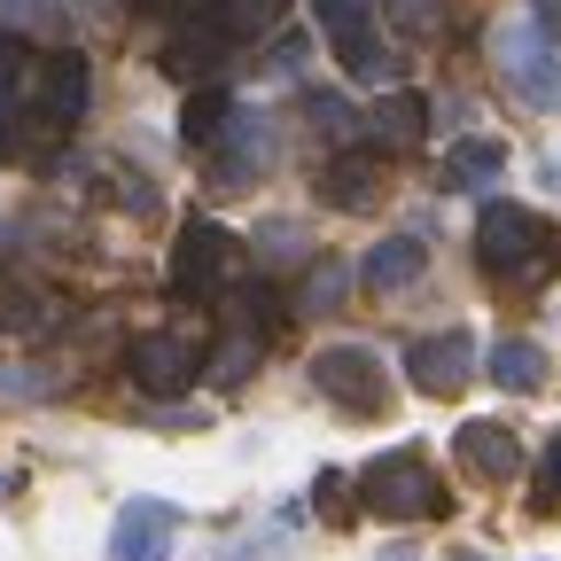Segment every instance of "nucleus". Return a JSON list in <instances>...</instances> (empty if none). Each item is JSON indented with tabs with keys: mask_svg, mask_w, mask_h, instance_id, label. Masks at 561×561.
I'll list each match as a JSON object with an SVG mask.
<instances>
[{
	"mask_svg": "<svg viewBox=\"0 0 561 561\" xmlns=\"http://www.w3.org/2000/svg\"><path fill=\"white\" fill-rule=\"evenodd\" d=\"M305 55H312V39H305V32H280V39H273V62H265V70H280V79H289V70H305Z\"/></svg>",
	"mask_w": 561,
	"mask_h": 561,
	"instance_id": "5701e85b",
	"label": "nucleus"
},
{
	"mask_svg": "<svg viewBox=\"0 0 561 561\" xmlns=\"http://www.w3.org/2000/svg\"><path fill=\"white\" fill-rule=\"evenodd\" d=\"M343 289H351V265H335V257H328V265H312L305 297H297V312H328V305H335Z\"/></svg>",
	"mask_w": 561,
	"mask_h": 561,
	"instance_id": "412c9836",
	"label": "nucleus"
},
{
	"mask_svg": "<svg viewBox=\"0 0 561 561\" xmlns=\"http://www.w3.org/2000/svg\"><path fill=\"white\" fill-rule=\"evenodd\" d=\"M125 375H133L140 390L172 398V390H187L203 367H195V343H187V335H133V343H125Z\"/></svg>",
	"mask_w": 561,
	"mask_h": 561,
	"instance_id": "1a4fd4ad",
	"label": "nucleus"
},
{
	"mask_svg": "<svg viewBox=\"0 0 561 561\" xmlns=\"http://www.w3.org/2000/svg\"><path fill=\"white\" fill-rule=\"evenodd\" d=\"M343 491H351V483L328 468V476H320V515H328V523H343V515H351V507H343Z\"/></svg>",
	"mask_w": 561,
	"mask_h": 561,
	"instance_id": "393cba45",
	"label": "nucleus"
},
{
	"mask_svg": "<svg viewBox=\"0 0 561 561\" xmlns=\"http://www.w3.org/2000/svg\"><path fill=\"white\" fill-rule=\"evenodd\" d=\"M320 24H328V39H335V55H343L351 79H367V87L390 79V47L367 24V0H320Z\"/></svg>",
	"mask_w": 561,
	"mask_h": 561,
	"instance_id": "39448f33",
	"label": "nucleus"
},
{
	"mask_svg": "<svg viewBox=\"0 0 561 561\" xmlns=\"http://www.w3.org/2000/svg\"><path fill=\"white\" fill-rule=\"evenodd\" d=\"M453 561H483V553H453Z\"/></svg>",
	"mask_w": 561,
	"mask_h": 561,
	"instance_id": "bb28decb",
	"label": "nucleus"
},
{
	"mask_svg": "<svg viewBox=\"0 0 561 561\" xmlns=\"http://www.w3.org/2000/svg\"><path fill=\"white\" fill-rule=\"evenodd\" d=\"M257 351H265V328L250 320L242 335H227V343H219V359H210V382H250V367H257Z\"/></svg>",
	"mask_w": 561,
	"mask_h": 561,
	"instance_id": "6ab92c4d",
	"label": "nucleus"
},
{
	"mask_svg": "<svg viewBox=\"0 0 561 561\" xmlns=\"http://www.w3.org/2000/svg\"><path fill=\"white\" fill-rule=\"evenodd\" d=\"M210 24H219L227 39H257V32L280 24V0H219V9H210Z\"/></svg>",
	"mask_w": 561,
	"mask_h": 561,
	"instance_id": "a211bd4d",
	"label": "nucleus"
},
{
	"mask_svg": "<svg viewBox=\"0 0 561 561\" xmlns=\"http://www.w3.org/2000/svg\"><path fill=\"white\" fill-rule=\"evenodd\" d=\"M538 507L561 515V437H546V453H538Z\"/></svg>",
	"mask_w": 561,
	"mask_h": 561,
	"instance_id": "4be33fe9",
	"label": "nucleus"
},
{
	"mask_svg": "<svg viewBox=\"0 0 561 561\" xmlns=\"http://www.w3.org/2000/svg\"><path fill=\"white\" fill-rule=\"evenodd\" d=\"M312 382L343 413H382L390 405V375H382V359H375L367 343H328L320 359H312Z\"/></svg>",
	"mask_w": 561,
	"mask_h": 561,
	"instance_id": "7ed1b4c3",
	"label": "nucleus"
},
{
	"mask_svg": "<svg viewBox=\"0 0 561 561\" xmlns=\"http://www.w3.org/2000/svg\"><path fill=\"white\" fill-rule=\"evenodd\" d=\"M219 55H227V32L210 24V16H187V24L172 32V47H164V70H172V79H203Z\"/></svg>",
	"mask_w": 561,
	"mask_h": 561,
	"instance_id": "4468645a",
	"label": "nucleus"
},
{
	"mask_svg": "<svg viewBox=\"0 0 561 561\" xmlns=\"http://www.w3.org/2000/svg\"><path fill=\"white\" fill-rule=\"evenodd\" d=\"M320 195L335 210H375L382 203V157H335L328 180H320Z\"/></svg>",
	"mask_w": 561,
	"mask_h": 561,
	"instance_id": "f8f14e48",
	"label": "nucleus"
},
{
	"mask_svg": "<svg viewBox=\"0 0 561 561\" xmlns=\"http://www.w3.org/2000/svg\"><path fill=\"white\" fill-rule=\"evenodd\" d=\"M359 280L375 297H398V289H413L421 280V242L413 234H390V242H375L367 250V265H359Z\"/></svg>",
	"mask_w": 561,
	"mask_h": 561,
	"instance_id": "ddd939ff",
	"label": "nucleus"
},
{
	"mask_svg": "<svg viewBox=\"0 0 561 561\" xmlns=\"http://www.w3.org/2000/svg\"><path fill=\"white\" fill-rule=\"evenodd\" d=\"M421 125H430V102H421V94H382L375 110H367V140H375V149H413V140H421Z\"/></svg>",
	"mask_w": 561,
	"mask_h": 561,
	"instance_id": "9b49d317",
	"label": "nucleus"
},
{
	"mask_svg": "<svg viewBox=\"0 0 561 561\" xmlns=\"http://www.w3.org/2000/svg\"><path fill=\"white\" fill-rule=\"evenodd\" d=\"M405 375L430 390V398H453L468 375H476V335L468 328H445V335H413L405 351Z\"/></svg>",
	"mask_w": 561,
	"mask_h": 561,
	"instance_id": "423d86ee",
	"label": "nucleus"
},
{
	"mask_svg": "<svg viewBox=\"0 0 561 561\" xmlns=\"http://www.w3.org/2000/svg\"><path fill=\"white\" fill-rule=\"evenodd\" d=\"M227 117H234L227 87H195V94H187V117H180V125H187V140H210V133H219Z\"/></svg>",
	"mask_w": 561,
	"mask_h": 561,
	"instance_id": "aec40b11",
	"label": "nucleus"
},
{
	"mask_svg": "<svg viewBox=\"0 0 561 561\" xmlns=\"http://www.w3.org/2000/svg\"><path fill=\"white\" fill-rule=\"evenodd\" d=\"M476 265L491 280H507V289H538V280L561 265V234L538 219L523 203H483L476 219Z\"/></svg>",
	"mask_w": 561,
	"mask_h": 561,
	"instance_id": "f257e3e1",
	"label": "nucleus"
},
{
	"mask_svg": "<svg viewBox=\"0 0 561 561\" xmlns=\"http://www.w3.org/2000/svg\"><path fill=\"white\" fill-rule=\"evenodd\" d=\"M500 164H507L500 140H460L453 164H445V180H453V187H491V180H500Z\"/></svg>",
	"mask_w": 561,
	"mask_h": 561,
	"instance_id": "f3484780",
	"label": "nucleus"
},
{
	"mask_svg": "<svg viewBox=\"0 0 561 561\" xmlns=\"http://www.w3.org/2000/svg\"><path fill=\"white\" fill-rule=\"evenodd\" d=\"M359 500L382 515V523H437L453 500H445V483H437V468L421 460L413 445H398V453H375L367 468H359Z\"/></svg>",
	"mask_w": 561,
	"mask_h": 561,
	"instance_id": "f03ea898",
	"label": "nucleus"
},
{
	"mask_svg": "<svg viewBox=\"0 0 561 561\" xmlns=\"http://www.w3.org/2000/svg\"><path fill=\"white\" fill-rule=\"evenodd\" d=\"M305 110H312V117H320V133H351V110H343V102H335V94H312V102H305Z\"/></svg>",
	"mask_w": 561,
	"mask_h": 561,
	"instance_id": "b1692460",
	"label": "nucleus"
},
{
	"mask_svg": "<svg viewBox=\"0 0 561 561\" xmlns=\"http://www.w3.org/2000/svg\"><path fill=\"white\" fill-rule=\"evenodd\" d=\"M453 453H460V468L483 476V483H507V476L523 468V437L507 430V421H468V430L453 437Z\"/></svg>",
	"mask_w": 561,
	"mask_h": 561,
	"instance_id": "9d476101",
	"label": "nucleus"
},
{
	"mask_svg": "<svg viewBox=\"0 0 561 561\" xmlns=\"http://www.w3.org/2000/svg\"><path fill=\"white\" fill-rule=\"evenodd\" d=\"M227 273H234V234L210 227V219H187L180 227V250H172V297L203 305V297H219Z\"/></svg>",
	"mask_w": 561,
	"mask_h": 561,
	"instance_id": "20e7f679",
	"label": "nucleus"
},
{
	"mask_svg": "<svg viewBox=\"0 0 561 561\" xmlns=\"http://www.w3.org/2000/svg\"><path fill=\"white\" fill-rule=\"evenodd\" d=\"M491 382H507V390H538V382H546V351H538L530 335L491 343Z\"/></svg>",
	"mask_w": 561,
	"mask_h": 561,
	"instance_id": "dca6fc26",
	"label": "nucleus"
},
{
	"mask_svg": "<svg viewBox=\"0 0 561 561\" xmlns=\"http://www.w3.org/2000/svg\"><path fill=\"white\" fill-rule=\"evenodd\" d=\"M219 133H227V149H219V180H257V172H265V149H273V140H265V117L234 110Z\"/></svg>",
	"mask_w": 561,
	"mask_h": 561,
	"instance_id": "2eb2a0df",
	"label": "nucleus"
},
{
	"mask_svg": "<svg viewBox=\"0 0 561 561\" xmlns=\"http://www.w3.org/2000/svg\"><path fill=\"white\" fill-rule=\"evenodd\" d=\"M382 561H413V553H405V546H390V553H382Z\"/></svg>",
	"mask_w": 561,
	"mask_h": 561,
	"instance_id": "a878e982",
	"label": "nucleus"
},
{
	"mask_svg": "<svg viewBox=\"0 0 561 561\" xmlns=\"http://www.w3.org/2000/svg\"><path fill=\"white\" fill-rule=\"evenodd\" d=\"M172 538H180V515L164 500H125L110 523V561H172Z\"/></svg>",
	"mask_w": 561,
	"mask_h": 561,
	"instance_id": "0eeeda50",
	"label": "nucleus"
},
{
	"mask_svg": "<svg viewBox=\"0 0 561 561\" xmlns=\"http://www.w3.org/2000/svg\"><path fill=\"white\" fill-rule=\"evenodd\" d=\"M87 102H94V70H87V55H47L39 62V125L47 133H70L87 117Z\"/></svg>",
	"mask_w": 561,
	"mask_h": 561,
	"instance_id": "6e6552de",
	"label": "nucleus"
}]
</instances>
